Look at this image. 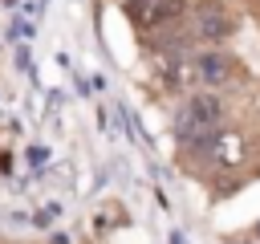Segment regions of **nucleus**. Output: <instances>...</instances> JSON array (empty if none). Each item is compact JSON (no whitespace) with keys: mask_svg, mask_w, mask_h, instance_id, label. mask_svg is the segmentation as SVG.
<instances>
[{"mask_svg":"<svg viewBox=\"0 0 260 244\" xmlns=\"http://www.w3.org/2000/svg\"><path fill=\"white\" fill-rule=\"evenodd\" d=\"M219 118H223V102H219L215 94H195V98L187 102L179 126H183V134L199 138V134H211V130L219 126Z\"/></svg>","mask_w":260,"mask_h":244,"instance_id":"nucleus-1","label":"nucleus"},{"mask_svg":"<svg viewBox=\"0 0 260 244\" xmlns=\"http://www.w3.org/2000/svg\"><path fill=\"white\" fill-rule=\"evenodd\" d=\"M187 12V0H126V16L134 28H158Z\"/></svg>","mask_w":260,"mask_h":244,"instance_id":"nucleus-2","label":"nucleus"},{"mask_svg":"<svg viewBox=\"0 0 260 244\" xmlns=\"http://www.w3.org/2000/svg\"><path fill=\"white\" fill-rule=\"evenodd\" d=\"M191 33H195L199 41H207V45L223 41V37L232 33V16H228V8L215 4V0L195 4V12H191Z\"/></svg>","mask_w":260,"mask_h":244,"instance_id":"nucleus-3","label":"nucleus"},{"mask_svg":"<svg viewBox=\"0 0 260 244\" xmlns=\"http://www.w3.org/2000/svg\"><path fill=\"white\" fill-rule=\"evenodd\" d=\"M191 73H195V81H203V85H228V77H232V61L223 57V53H199L195 61H191Z\"/></svg>","mask_w":260,"mask_h":244,"instance_id":"nucleus-4","label":"nucleus"}]
</instances>
